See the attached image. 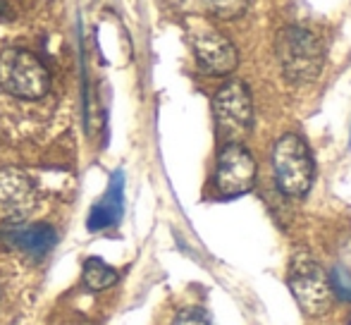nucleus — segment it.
I'll use <instances>...</instances> for the list:
<instances>
[{
    "instance_id": "obj_1",
    "label": "nucleus",
    "mask_w": 351,
    "mask_h": 325,
    "mask_svg": "<svg viewBox=\"0 0 351 325\" xmlns=\"http://www.w3.org/2000/svg\"><path fill=\"white\" fill-rule=\"evenodd\" d=\"M280 67L285 77L294 84L313 82L323 70L325 48L315 32L306 27H285L275 38Z\"/></svg>"
},
{
    "instance_id": "obj_2",
    "label": "nucleus",
    "mask_w": 351,
    "mask_h": 325,
    "mask_svg": "<svg viewBox=\"0 0 351 325\" xmlns=\"http://www.w3.org/2000/svg\"><path fill=\"white\" fill-rule=\"evenodd\" d=\"M275 184L285 196L299 199L313 184V158L299 134H285L273 146Z\"/></svg>"
},
{
    "instance_id": "obj_3",
    "label": "nucleus",
    "mask_w": 351,
    "mask_h": 325,
    "mask_svg": "<svg viewBox=\"0 0 351 325\" xmlns=\"http://www.w3.org/2000/svg\"><path fill=\"white\" fill-rule=\"evenodd\" d=\"M287 285H289L296 304H299L306 316H325L330 311V306H332L330 278L318 265V261L306 254V251L294 254L289 265V275H287Z\"/></svg>"
},
{
    "instance_id": "obj_4",
    "label": "nucleus",
    "mask_w": 351,
    "mask_h": 325,
    "mask_svg": "<svg viewBox=\"0 0 351 325\" xmlns=\"http://www.w3.org/2000/svg\"><path fill=\"white\" fill-rule=\"evenodd\" d=\"M0 86L17 98H41L51 88V75L34 53L24 48H5L0 53Z\"/></svg>"
},
{
    "instance_id": "obj_5",
    "label": "nucleus",
    "mask_w": 351,
    "mask_h": 325,
    "mask_svg": "<svg viewBox=\"0 0 351 325\" xmlns=\"http://www.w3.org/2000/svg\"><path fill=\"white\" fill-rule=\"evenodd\" d=\"M186 36H189L191 51L196 56V62L208 75H230L239 62L237 48L222 32H217L206 19H189L186 24Z\"/></svg>"
},
{
    "instance_id": "obj_6",
    "label": "nucleus",
    "mask_w": 351,
    "mask_h": 325,
    "mask_svg": "<svg viewBox=\"0 0 351 325\" xmlns=\"http://www.w3.org/2000/svg\"><path fill=\"white\" fill-rule=\"evenodd\" d=\"M213 115H215L217 130L227 139L244 136L254 125V101H251L249 86L239 80H232L217 88L213 98Z\"/></svg>"
},
{
    "instance_id": "obj_7",
    "label": "nucleus",
    "mask_w": 351,
    "mask_h": 325,
    "mask_svg": "<svg viewBox=\"0 0 351 325\" xmlns=\"http://www.w3.org/2000/svg\"><path fill=\"white\" fill-rule=\"evenodd\" d=\"M256 182V160L246 146L230 141L222 146L215 165V189L222 196H241Z\"/></svg>"
},
{
    "instance_id": "obj_8",
    "label": "nucleus",
    "mask_w": 351,
    "mask_h": 325,
    "mask_svg": "<svg viewBox=\"0 0 351 325\" xmlns=\"http://www.w3.org/2000/svg\"><path fill=\"white\" fill-rule=\"evenodd\" d=\"M5 242L29 256H43L56 244V230L48 225H10L3 232Z\"/></svg>"
},
{
    "instance_id": "obj_9",
    "label": "nucleus",
    "mask_w": 351,
    "mask_h": 325,
    "mask_svg": "<svg viewBox=\"0 0 351 325\" xmlns=\"http://www.w3.org/2000/svg\"><path fill=\"white\" fill-rule=\"evenodd\" d=\"M122 184H125L122 172H115V177L110 182V189L93 206L91 215H88V228L91 230H106L117 223V218L122 213Z\"/></svg>"
},
{
    "instance_id": "obj_10",
    "label": "nucleus",
    "mask_w": 351,
    "mask_h": 325,
    "mask_svg": "<svg viewBox=\"0 0 351 325\" xmlns=\"http://www.w3.org/2000/svg\"><path fill=\"white\" fill-rule=\"evenodd\" d=\"M32 199V184L22 172L0 170V210H19Z\"/></svg>"
},
{
    "instance_id": "obj_11",
    "label": "nucleus",
    "mask_w": 351,
    "mask_h": 325,
    "mask_svg": "<svg viewBox=\"0 0 351 325\" xmlns=\"http://www.w3.org/2000/svg\"><path fill=\"white\" fill-rule=\"evenodd\" d=\"M84 282L91 289H106L112 282H117V273L110 265L103 263L101 258H88L84 263Z\"/></svg>"
},
{
    "instance_id": "obj_12",
    "label": "nucleus",
    "mask_w": 351,
    "mask_h": 325,
    "mask_svg": "<svg viewBox=\"0 0 351 325\" xmlns=\"http://www.w3.org/2000/svg\"><path fill=\"white\" fill-rule=\"evenodd\" d=\"M208 10L220 19H234L246 10L249 0H204Z\"/></svg>"
},
{
    "instance_id": "obj_13",
    "label": "nucleus",
    "mask_w": 351,
    "mask_h": 325,
    "mask_svg": "<svg viewBox=\"0 0 351 325\" xmlns=\"http://www.w3.org/2000/svg\"><path fill=\"white\" fill-rule=\"evenodd\" d=\"M330 287H332V294H337L342 302H351V273L344 265H335L332 268Z\"/></svg>"
},
{
    "instance_id": "obj_14",
    "label": "nucleus",
    "mask_w": 351,
    "mask_h": 325,
    "mask_svg": "<svg viewBox=\"0 0 351 325\" xmlns=\"http://www.w3.org/2000/svg\"><path fill=\"white\" fill-rule=\"evenodd\" d=\"M175 325H213V321L208 318V313L201 311V309H186L177 316Z\"/></svg>"
},
{
    "instance_id": "obj_15",
    "label": "nucleus",
    "mask_w": 351,
    "mask_h": 325,
    "mask_svg": "<svg viewBox=\"0 0 351 325\" xmlns=\"http://www.w3.org/2000/svg\"><path fill=\"white\" fill-rule=\"evenodd\" d=\"M349 325H351V318H349Z\"/></svg>"
}]
</instances>
